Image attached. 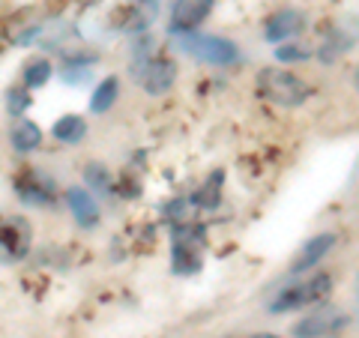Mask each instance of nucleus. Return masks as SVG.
I'll return each instance as SVG.
<instances>
[{"label": "nucleus", "mask_w": 359, "mask_h": 338, "mask_svg": "<svg viewBox=\"0 0 359 338\" xmlns=\"http://www.w3.org/2000/svg\"><path fill=\"white\" fill-rule=\"evenodd\" d=\"M18 198L25 201V204H48L51 201V183L45 180L39 171H30L27 180H18Z\"/></svg>", "instance_id": "nucleus-13"}, {"label": "nucleus", "mask_w": 359, "mask_h": 338, "mask_svg": "<svg viewBox=\"0 0 359 338\" xmlns=\"http://www.w3.org/2000/svg\"><path fill=\"white\" fill-rule=\"evenodd\" d=\"M60 78H63L66 84H72V87H78V84H87V81H90V66H84V63L66 66V69L60 72Z\"/></svg>", "instance_id": "nucleus-21"}, {"label": "nucleus", "mask_w": 359, "mask_h": 338, "mask_svg": "<svg viewBox=\"0 0 359 338\" xmlns=\"http://www.w3.org/2000/svg\"><path fill=\"white\" fill-rule=\"evenodd\" d=\"M356 87H359V69H356Z\"/></svg>", "instance_id": "nucleus-26"}, {"label": "nucleus", "mask_w": 359, "mask_h": 338, "mask_svg": "<svg viewBox=\"0 0 359 338\" xmlns=\"http://www.w3.org/2000/svg\"><path fill=\"white\" fill-rule=\"evenodd\" d=\"M222 186H224V171H212V174L204 180V186L195 191L192 204L204 207V210H216V207L222 204Z\"/></svg>", "instance_id": "nucleus-15"}, {"label": "nucleus", "mask_w": 359, "mask_h": 338, "mask_svg": "<svg viewBox=\"0 0 359 338\" xmlns=\"http://www.w3.org/2000/svg\"><path fill=\"white\" fill-rule=\"evenodd\" d=\"M84 183H87V189L99 191V195H108V189H111V174H108V168L99 165V162H90V165L84 168Z\"/></svg>", "instance_id": "nucleus-20"}, {"label": "nucleus", "mask_w": 359, "mask_h": 338, "mask_svg": "<svg viewBox=\"0 0 359 338\" xmlns=\"http://www.w3.org/2000/svg\"><path fill=\"white\" fill-rule=\"evenodd\" d=\"M347 314L335 306H323L314 314H306L299 323H294V335L297 338H323V335H332V332H341L347 326Z\"/></svg>", "instance_id": "nucleus-4"}, {"label": "nucleus", "mask_w": 359, "mask_h": 338, "mask_svg": "<svg viewBox=\"0 0 359 338\" xmlns=\"http://www.w3.org/2000/svg\"><path fill=\"white\" fill-rule=\"evenodd\" d=\"M66 204H69L72 216H75V222L81 224V228H96L99 224V204H96V198L90 195L87 189H81V186L66 189Z\"/></svg>", "instance_id": "nucleus-9"}, {"label": "nucleus", "mask_w": 359, "mask_h": 338, "mask_svg": "<svg viewBox=\"0 0 359 338\" xmlns=\"http://www.w3.org/2000/svg\"><path fill=\"white\" fill-rule=\"evenodd\" d=\"M180 48L198 60L216 63V66H231L240 60L237 42H231L224 36H210V33H186V36L180 39Z\"/></svg>", "instance_id": "nucleus-2"}, {"label": "nucleus", "mask_w": 359, "mask_h": 338, "mask_svg": "<svg viewBox=\"0 0 359 338\" xmlns=\"http://www.w3.org/2000/svg\"><path fill=\"white\" fill-rule=\"evenodd\" d=\"M177 81V63L171 58H153L141 75V87L150 96H165Z\"/></svg>", "instance_id": "nucleus-7"}, {"label": "nucleus", "mask_w": 359, "mask_h": 338, "mask_svg": "<svg viewBox=\"0 0 359 338\" xmlns=\"http://www.w3.org/2000/svg\"><path fill=\"white\" fill-rule=\"evenodd\" d=\"M117 93H120V81L114 75L105 78V81L96 87L93 99H90V111H93V114H105V111L117 102Z\"/></svg>", "instance_id": "nucleus-18"}, {"label": "nucleus", "mask_w": 359, "mask_h": 338, "mask_svg": "<svg viewBox=\"0 0 359 338\" xmlns=\"http://www.w3.org/2000/svg\"><path fill=\"white\" fill-rule=\"evenodd\" d=\"M27 243H30V231L25 222L13 219V222L0 224V249H6L13 257H21L27 252Z\"/></svg>", "instance_id": "nucleus-12"}, {"label": "nucleus", "mask_w": 359, "mask_h": 338, "mask_svg": "<svg viewBox=\"0 0 359 338\" xmlns=\"http://www.w3.org/2000/svg\"><path fill=\"white\" fill-rule=\"evenodd\" d=\"M257 93H261L266 102L282 105V108H297L311 96V87L302 81L299 75L287 72V69H261L257 75Z\"/></svg>", "instance_id": "nucleus-1"}, {"label": "nucleus", "mask_w": 359, "mask_h": 338, "mask_svg": "<svg viewBox=\"0 0 359 338\" xmlns=\"http://www.w3.org/2000/svg\"><path fill=\"white\" fill-rule=\"evenodd\" d=\"M306 58H309V51L299 48V45H282V48H276V60H282V63H294Z\"/></svg>", "instance_id": "nucleus-23"}, {"label": "nucleus", "mask_w": 359, "mask_h": 338, "mask_svg": "<svg viewBox=\"0 0 359 338\" xmlns=\"http://www.w3.org/2000/svg\"><path fill=\"white\" fill-rule=\"evenodd\" d=\"M332 245H335V234H318V236H311L309 243H302V252L297 255V261H294V266H290V273H294V276L309 273L311 266H318L323 261V255H327Z\"/></svg>", "instance_id": "nucleus-10"}, {"label": "nucleus", "mask_w": 359, "mask_h": 338, "mask_svg": "<svg viewBox=\"0 0 359 338\" xmlns=\"http://www.w3.org/2000/svg\"><path fill=\"white\" fill-rule=\"evenodd\" d=\"M159 18V0H126L114 13V27L126 33H144Z\"/></svg>", "instance_id": "nucleus-5"}, {"label": "nucleus", "mask_w": 359, "mask_h": 338, "mask_svg": "<svg viewBox=\"0 0 359 338\" xmlns=\"http://www.w3.org/2000/svg\"><path fill=\"white\" fill-rule=\"evenodd\" d=\"M252 338H278V335H269V332H257V335H252Z\"/></svg>", "instance_id": "nucleus-24"}, {"label": "nucleus", "mask_w": 359, "mask_h": 338, "mask_svg": "<svg viewBox=\"0 0 359 338\" xmlns=\"http://www.w3.org/2000/svg\"><path fill=\"white\" fill-rule=\"evenodd\" d=\"M347 30H353V25H347V27H332V33H330L327 45H323V48H320V60L332 63V60L339 58L341 51H347V48H351V45L359 39V33H351V36H347Z\"/></svg>", "instance_id": "nucleus-16"}, {"label": "nucleus", "mask_w": 359, "mask_h": 338, "mask_svg": "<svg viewBox=\"0 0 359 338\" xmlns=\"http://www.w3.org/2000/svg\"><path fill=\"white\" fill-rule=\"evenodd\" d=\"M332 288V278L327 273H318L306 281H299V285H290L285 290H278V297L269 302V311L273 314H282V311H299L311 306V302H318L327 297V290Z\"/></svg>", "instance_id": "nucleus-3"}, {"label": "nucleus", "mask_w": 359, "mask_h": 338, "mask_svg": "<svg viewBox=\"0 0 359 338\" xmlns=\"http://www.w3.org/2000/svg\"><path fill=\"white\" fill-rule=\"evenodd\" d=\"M6 108H9V114H21V111H27L30 108V96H27V90H9L6 93Z\"/></svg>", "instance_id": "nucleus-22"}, {"label": "nucleus", "mask_w": 359, "mask_h": 338, "mask_svg": "<svg viewBox=\"0 0 359 338\" xmlns=\"http://www.w3.org/2000/svg\"><path fill=\"white\" fill-rule=\"evenodd\" d=\"M201 266V234L198 231H177L174 236V273H198Z\"/></svg>", "instance_id": "nucleus-6"}, {"label": "nucleus", "mask_w": 359, "mask_h": 338, "mask_svg": "<svg viewBox=\"0 0 359 338\" xmlns=\"http://www.w3.org/2000/svg\"><path fill=\"white\" fill-rule=\"evenodd\" d=\"M51 132H54V138L63 141V144H78V141H84V135H87V123L78 114H66L54 123Z\"/></svg>", "instance_id": "nucleus-17"}, {"label": "nucleus", "mask_w": 359, "mask_h": 338, "mask_svg": "<svg viewBox=\"0 0 359 338\" xmlns=\"http://www.w3.org/2000/svg\"><path fill=\"white\" fill-rule=\"evenodd\" d=\"M25 87H42V84H48V78L54 75V69H51V63L45 60V58H33L27 66H25Z\"/></svg>", "instance_id": "nucleus-19"}, {"label": "nucleus", "mask_w": 359, "mask_h": 338, "mask_svg": "<svg viewBox=\"0 0 359 338\" xmlns=\"http://www.w3.org/2000/svg\"><path fill=\"white\" fill-rule=\"evenodd\" d=\"M302 25H306L302 13H297V9H282V13H276L273 18L266 21V39L269 42H282L287 36H294V33H299Z\"/></svg>", "instance_id": "nucleus-11"}, {"label": "nucleus", "mask_w": 359, "mask_h": 338, "mask_svg": "<svg viewBox=\"0 0 359 338\" xmlns=\"http://www.w3.org/2000/svg\"><path fill=\"white\" fill-rule=\"evenodd\" d=\"M9 141L18 153H33L42 144V129L33 120H18L13 132H9Z\"/></svg>", "instance_id": "nucleus-14"}, {"label": "nucleus", "mask_w": 359, "mask_h": 338, "mask_svg": "<svg viewBox=\"0 0 359 338\" xmlns=\"http://www.w3.org/2000/svg\"><path fill=\"white\" fill-rule=\"evenodd\" d=\"M356 318H359V294H356Z\"/></svg>", "instance_id": "nucleus-25"}, {"label": "nucleus", "mask_w": 359, "mask_h": 338, "mask_svg": "<svg viewBox=\"0 0 359 338\" xmlns=\"http://www.w3.org/2000/svg\"><path fill=\"white\" fill-rule=\"evenodd\" d=\"M216 0H177L174 15H171V30L174 33H195V27L210 15Z\"/></svg>", "instance_id": "nucleus-8"}]
</instances>
